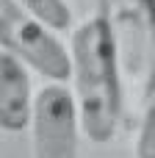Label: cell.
I'll list each match as a JSON object with an SVG mask.
<instances>
[{"instance_id":"obj_1","label":"cell","mask_w":155,"mask_h":158,"mask_svg":"<svg viewBox=\"0 0 155 158\" xmlns=\"http://www.w3.org/2000/svg\"><path fill=\"white\" fill-rule=\"evenodd\" d=\"M72 78L80 108V131L89 142L105 144L116 136L125 111V83L111 31L100 14L83 19L72 33Z\"/></svg>"},{"instance_id":"obj_2","label":"cell","mask_w":155,"mask_h":158,"mask_svg":"<svg viewBox=\"0 0 155 158\" xmlns=\"http://www.w3.org/2000/svg\"><path fill=\"white\" fill-rule=\"evenodd\" d=\"M97 6L116 47L125 97L141 108L155 94V0H97Z\"/></svg>"},{"instance_id":"obj_3","label":"cell","mask_w":155,"mask_h":158,"mask_svg":"<svg viewBox=\"0 0 155 158\" xmlns=\"http://www.w3.org/2000/svg\"><path fill=\"white\" fill-rule=\"evenodd\" d=\"M0 44L47 81L72 78V50H67L53 36V28L31 17L17 0H0Z\"/></svg>"},{"instance_id":"obj_4","label":"cell","mask_w":155,"mask_h":158,"mask_svg":"<svg viewBox=\"0 0 155 158\" xmlns=\"http://www.w3.org/2000/svg\"><path fill=\"white\" fill-rule=\"evenodd\" d=\"M80 108L64 81H47L33 97L31 147L33 158H78Z\"/></svg>"},{"instance_id":"obj_5","label":"cell","mask_w":155,"mask_h":158,"mask_svg":"<svg viewBox=\"0 0 155 158\" xmlns=\"http://www.w3.org/2000/svg\"><path fill=\"white\" fill-rule=\"evenodd\" d=\"M28 64L19 61L14 53H0V128L8 133L25 131L33 117L31 100V78Z\"/></svg>"},{"instance_id":"obj_6","label":"cell","mask_w":155,"mask_h":158,"mask_svg":"<svg viewBox=\"0 0 155 158\" xmlns=\"http://www.w3.org/2000/svg\"><path fill=\"white\" fill-rule=\"evenodd\" d=\"M31 17L44 22L53 31H69L72 28V8L67 0H17Z\"/></svg>"},{"instance_id":"obj_7","label":"cell","mask_w":155,"mask_h":158,"mask_svg":"<svg viewBox=\"0 0 155 158\" xmlns=\"http://www.w3.org/2000/svg\"><path fill=\"white\" fill-rule=\"evenodd\" d=\"M133 153H136V158H155V94L147 100V106H144Z\"/></svg>"}]
</instances>
